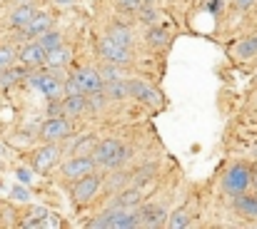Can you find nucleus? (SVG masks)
Returning a JSON list of instances; mask_svg holds the SVG:
<instances>
[{
  "label": "nucleus",
  "instance_id": "1",
  "mask_svg": "<svg viewBox=\"0 0 257 229\" xmlns=\"http://www.w3.org/2000/svg\"><path fill=\"white\" fill-rule=\"evenodd\" d=\"M92 157H95L100 169H110L112 172V169H120L130 159V150L120 140H102V142L95 145Z\"/></svg>",
  "mask_w": 257,
  "mask_h": 229
},
{
  "label": "nucleus",
  "instance_id": "11",
  "mask_svg": "<svg viewBox=\"0 0 257 229\" xmlns=\"http://www.w3.org/2000/svg\"><path fill=\"white\" fill-rule=\"evenodd\" d=\"M70 77L75 80L78 90H80V92H85V95H90V92H97V90H102V87H105V80H102V75H100L97 70H92V68H83V70H78L75 75H70Z\"/></svg>",
  "mask_w": 257,
  "mask_h": 229
},
{
  "label": "nucleus",
  "instance_id": "26",
  "mask_svg": "<svg viewBox=\"0 0 257 229\" xmlns=\"http://www.w3.org/2000/svg\"><path fill=\"white\" fill-rule=\"evenodd\" d=\"M133 182V174L130 172H122V169H112V179L107 182V189H125V184Z\"/></svg>",
  "mask_w": 257,
  "mask_h": 229
},
{
  "label": "nucleus",
  "instance_id": "4",
  "mask_svg": "<svg viewBox=\"0 0 257 229\" xmlns=\"http://www.w3.org/2000/svg\"><path fill=\"white\" fill-rule=\"evenodd\" d=\"M95 169H97V162H95L92 154H73L70 159H65L60 164V174L65 179H80V177H85Z\"/></svg>",
  "mask_w": 257,
  "mask_h": 229
},
{
  "label": "nucleus",
  "instance_id": "19",
  "mask_svg": "<svg viewBox=\"0 0 257 229\" xmlns=\"http://www.w3.org/2000/svg\"><path fill=\"white\" fill-rule=\"evenodd\" d=\"M107 35H110L115 43H120V45H125V48H133V33H130V28H125V23H110Z\"/></svg>",
  "mask_w": 257,
  "mask_h": 229
},
{
  "label": "nucleus",
  "instance_id": "37",
  "mask_svg": "<svg viewBox=\"0 0 257 229\" xmlns=\"http://www.w3.org/2000/svg\"><path fill=\"white\" fill-rule=\"evenodd\" d=\"M58 3H60V5H70L73 0H58Z\"/></svg>",
  "mask_w": 257,
  "mask_h": 229
},
{
  "label": "nucleus",
  "instance_id": "5",
  "mask_svg": "<svg viewBox=\"0 0 257 229\" xmlns=\"http://www.w3.org/2000/svg\"><path fill=\"white\" fill-rule=\"evenodd\" d=\"M97 53H100V58H102L105 63H112V65H127V63L133 60L130 48L115 43L110 35H105V38L97 40Z\"/></svg>",
  "mask_w": 257,
  "mask_h": 229
},
{
  "label": "nucleus",
  "instance_id": "24",
  "mask_svg": "<svg viewBox=\"0 0 257 229\" xmlns=\"http://www.w3.org/2000/svg\"><path fill=\"white\" fill-rule=\"evenodd\" d=\"M168 40H170V35L165 33V28H153V30L148 33V45H150V48H155V50L165 48V45H168Z\"/></svg>",
  "mask_w": 257,
  "mask_h": 229
},
{
  "label": "nucleus",
  "instance_id": "21",
  "mask_svg": "<svg viewBox=\"0 0 257 229\" xmlns=\"http://www.w3.org/2000/svg\"><path fill=\"white\" fill-rule=\"evenodd\" d=\"M235 55H237L240 60H247V58L257 55V33L250 35V38H245V40H240V43L235 45Z\"/></svg>",
  "mask_w": 257,
  "mask_h": 229
},
{
  "label": "nucleus",
  "instance_id": "14",
  "mask_svg": "<svg viewBox=\"0 0 257 229\" xmlns=\"http://www.w3.org/2000/svg\"><path fill=\"white\" fill-rule=\"evenodd\" d=\"M45 55H48V50L40 43H30L20 50L18 63L25 65V68H40V65H45Z\"/></svg>",
  "mask_w": 257,
  "mask_h": 229
},
{
  "label": "nucleus",
  "instance_id": "12",
  "mask_svg": "<svg viewBox=\"0 0 257 229\" xmlns=\"http://www.w3.org/2000/svg\"><path fill=\"white\" fill-rule=\"evenodd\" d=\"M140 204H143L140 187H130V189H120L115 194V199L110 202V209H130V212H135V209H140Z\"/></svg>",
  "mask_w": 257,
  "mask_h": 229
},
{
  "label": "nucleus",
  "instance_id": "2",
  "mask_svg": "<svg viewBox=\"0 0 257 229\" xmlns=\"http://www.w3.org/2000/svg\"><path fill=\"white\" fill-rule=\"evenodd\" d=\"M90 229H133L140 227V217L138 212L130 209H107L105 214L95 217L92 222H87Z\"/></svg>",
  "mask_w": 257,
  "mask_h": 229
},
{
  "label": "nucleus",
  "instance_id": "29",
  "mask_svg": "<svg viewBox=\"0 0 257 229\" xmlns=\"http://www.w3.org/2000/svg\"><path fill=\"white\" fill-rule=\"evenodd\" d=\"M168 227H170V229H185V227H190V214H187L185 209H177V212H172L170 219H168Z\"/></svg>",
  "mask_w": 257,
  "mask_h": 229
},
{
  "label": "nucleus",
  "instance_id": "36",
  "mask_svg": "<svg viewBox=\"0 0 257 229\" xmlns=\"http://www.w3.org/2000/svg\"><path fill=\"white\" fill-rule=\"evenodd\" d=\"M252 187L257 189V162L252 164Z\"/></svg>",
  "mask_w": 257,
  "mask_h": 229
},
{
  "label": "nucleus",
  "instance_id": "9",
  "mask_svg": "<svg viewBox=\"0 0 257 229\" xmlns=\"http://www.w3.org/2000/svg\"><path fill=\"white\" fill-rule=\"evenodd\" d=\"M138 217H140V227H148V229L165 227L168 219H170V214H168L165 207H160V204H145V207H140Z\"/></svg>",
  "mask_w": 257,
  "mask_h": 229
},
{
  "label": "nucleus",
  "instance_id": "31",
  "mask_svg": "<svg viewBox=\"0 0 257 229\" xmlns=\"http://www.w3.org/2000/svg\"><path fill=\"white\" fill-rule=\"evenodd\" d=\"M13 60H15V53H13V48H0V70H8L10 65H13Z\"/></svg>",
  "mask_w": 257,
  "mask_h": 229
},
{
  "label": "nucleus",
  "instance_id": "33",
  "mask_svg": "<svg viewBox=\"0 0 257 229\" xmlns=\"http://www.w3.org/2000/svg\"><path fill=\"white\" fill-rule=\"evenodd\" d=\"M13 197H15V199H20V202H28V199H30L28 189H20V187H15V189H13Z\"/></svg>",
  "mask_w": 257,
  "mask_h": 229
},
{
  "label": "nucleus",
  "instance_id": "8",
  "mask_svg": "<svg viewBox=\"0 0 257 229\" xmlns=\"http://www.w3.org/2000/svg\"><path fill=\"white\" fill-rule=\"evenodd\" d=\"M58 159H60L58 145H55V142H45L40 150L33 152V157H30V167H33L35 172H50V169L58 164Z\"/></svg>",
  "mask_w": 257,
  "mask_h": 229
},
{
  "label": "nucleus",
  "instance_id": "34",
  "mask_svg": "<svg viewBox=\"0 0 257 229\" xmlns=\"http://www.w3.org/2000/svg\"><path fill=\"white\" fill-rule=\"evenodd\" d=\"M18 179H20L23 184H28V182H30V172H28V169H18Z\"/></svg>",
  "mask_w": 257,
  "mask_h": 229
},
{
  "label": "nucleus",
  "instance_id": "23",
  "mask_svg": "<svg viewBox=\"0 0 257 229\" xmlns=\"http://www.w3.org/2000/svg\"><path fill=\"white\" fill-rule=\"evenodd\" d=\"M155 172H158V167H155V164L140 167L138 172H133V184H135V187H145V184H150V182H153V177H155Z\"/></svg>",
  "mask_w": 257,
  "mask_h": 229
},
{
  "label": "nucleus",
  "instance_id": "30",
  "mask_svg": "<svg viewBox=\"0 0 257 229\" xmlns=\"http://www.w3.org/2000/svg\"><path fill=\"white\" fill-rule=\"evenodd\" d=\"M95 135H85V137H80L78 142H75V147H73V154H92V150H95Z\"/></svg>",
  "mask_w": 257,
  "mask_h": 229
},
{
  "label": "nucleus",
  "instance_id": "22",
  "mask_svg": "<svg viewBox=\"0 0 257 229\" xmlns=\"http://www.w3.org/2000/svg\"><path fill=\"white\" fill-rule=\"evenodd\" d=\"M110 100H125L130 97V87H127V80H117V82H107L105 85Z\"/></svg>",
  "mask_w": 257,
  "mask_h": 229
},
{
  "label": "nucleus",
  "instance_id": "13",
  "mask_svg": "<svg viewBox=\"0 0 257 229\" xmlns=\"http://www.w3.org/2000/svg\"><path fill=\"white\" fill-rule=\"evenodd\" d=\"M127 87H130V97H133V100H138V102H148V105H160V95H158L148 82L133 77V80H127Z\"/></svg>",
  "mask_w": 257,
  "mask_h": 229
},
{
  "label": "nucleus",
  "instance_id": "27",
  "mask_svg": "<svg viewBox=\"0 0 257 229\" xmlns=\"http://www.w3.org/2000/svg\"><path fill=\"white\" fill-rule=\"evenodd\" d=\"M38 43H40L45 50H53V48L63 45V35H60L58 30H48V33H43V35L38 38Z\"/></svg>",
  "mask_w": 257,
  "mask_h": 229
},
{
  "label": "nucleus",
  "instance_id": "7",
  "mask_svg": "<svg viewBox=\"0 0 257 229\" xmlns=\"http://www.w3.org/2000/svg\"><path fill=\"white\" fill-rule=\"evenodd\" d=\"M70 132H73V125H70V120H65V115L63 117H50L40 127V140L43 142H60V140L70 137Z\"/></svg>",
  "mask_w": 257,
  "mask_h": 229
},
{
  "label": "nucleus",
  "instance_id": "20",
  "mask_svg": "<svg viewBox=\"0 0 257 229\" xmlns=\"http://www.w3.org/2000/svg\"><path fill=\"white\" fill-rule=\"evenodd\" d=\"M33 15H35L33 5H20L18 10H13V15H10V25L18 28V30H23V28L33 20Z\"/></svg>",
  "mask_w": 257,
  "mask_h": 229
},
{
  "label": "nucleus",
  "instance_id": "25",
  "mask_svg": "<svg viewBox=\"0 0 257 229\" xmlns=\"http://www.w3.org/2000/svg\"><path fill=\"white\" fill-rule=\"evenodd\" d=\"M107 100H110V95H107L105 87L97 90V92H90V95H87V105H90V110H95V112H100V110L107 105Z\"/></svg>",
  "mask_w": 257,
  "mask_h": 229
},
{
  "label": "nucleus",
  "instance_id": "35",
  "mask_svg": "<svg viewBox=\"0 0 257 229\" xmlns=\"http://www.w3.org/2000/svg\"><path fill=\"white\" fill-rule=\"evenodd\" d=\"M255 0H237V10H247Z\"/></svg>",
  "mask_w": 257,
  "mask_h": 229
},
{
  "label": "nucleus",
  "instance_id": "38",
  "mask_svg": "<svg viewBox=\"0 0 257 229\" xmlns=\"http://www.w3.org/2000/svg\"><path fill=\"white\" fill-rule=\"evenodd\" d=\"M252 154H255V157H257V145H255V147H252Z\"/></svg>",
  "mask_w": 257,
  "mask_h": 229
},
{
  "label": "nucleus",
  "instance_id": "6",
  "mask_svg": "<svg viewBox=\"0 0 257 229\" xmlns=\"http://www.w3.org/2000/svg\"><path fill=\"white\" fill-rule=\"evenodd\" d=\"M100 174H95V172H90L85 177H80V179H75V187H73V199H75V204L78 207H83L87 202H92L95 199V194L100 192Z\"/></svg>",
  "mask_w": 257,
  "mask_h": 229
},
{
  "label": "nucleus",
  "instance_id": "39",
  "mask_svg": "<svg viewBox=\"0 0 257 229\" xmlns=\"http://www.w3.org/2000/svg\"><path fill=\"white\" fill-rule=\"evenodd\" d=\"M145 3H153V0H145Z\"/></svg>",
  "mask_w": 257,
  "mask_h": 229
},
{
  "label": "nucleus",
  "instance_id": "16",
  "mask_svg": "<svg viewBox=\"0 0 257 229\" xmlns=\"http://www.w3.org/2000/svg\"><path fill=\"white\" fill-rule=\"evenodd\" d=\"M68 63H70V50L65 45H58V48L48 50V55H45V68H50V70L65 68Z\"/></svg>",
  "mask_w": 257,
  "mask_h": 229
},
{
  "label": "nucleus",
  "instance_id": "17",
  "mask_svg": "<svg viewBox=\"0 0 257 229\" xmlns=\"http://www.w3.org/2000/svg\"><path fill=\"white\" fill-rule=\"evenodd\" d=\"M87 107H90V105H87V95L85 92L65 95V112H68V115H73V117H75V115H83Z\"/></svg>",
  "mask_w": 257,
  "mask_h": 229
},
{
  "label": "nucleus",
  "instance_id": "28",
  "mask_svg": "<svg viewBox=\"0 0 257 229\" xmlns=\"http://www.w3.org/2000/svg\"><path fill=\"white\" fill-rule=\"evenodd\" d=\"M122 65H112V63H105V68H102V80H105V85L107 82H117V80H125V73L120 70Z\"/></svg>",
  "mask_w": 257,
  "mask_h": 229
},
{
  "label": "nucleus",
  "instance_id": "18",
  "mask_svg": "<svg viewBox=\"0 0 257 229\" xmlns=\"http://www.w3.org/2000/svg\"><path fill=\"white\" fill-rule=\"evenodd\" d=\"M235 209L240 212V214H245V217H252L257 219V197L255 194H237L235 197Z\"/></svg>",
  "mask_w": 257,
  "mask_h": 229
},
{
  "label": "nucleus",
  "instance_id": "15",
  "mask_svg": "<svg viewBox=\"0 0 257 229\" xmlns=\"http://www.w3.org/2000/svg\"><path fill=\"white\" fill-rule=\"evenodd\" d=\"M50 28H53V18H50L48 13H35V15H33V20L23 28V35H28V38H33V35H35V38H40V35H43V33H48Z\"/></svg>",
  "mask_w": 257,
  "mask_h": 229
},
{
  "label": "nucleus",
  "instance_id": "32",
  "mask_svg": "<svg viewBox=\"0 0 257 229\" xmlns=\"http://www.w3.org/2000/svg\"><path fill=\"white\" fill-rule=\"evenodd\" d=\"M143 5H148L145 0H117V8L125 10V13H133V10H140Z\"/></svg>",
  "mask_w": 257,
  "mask_h": 229
},
{
  "label": "nucleus",
  "instance_id": "10",
  "mask_svg": "<svg viewBox=\"0 0 257 229\" xmlns=\"http://www.w3.org/2000/svg\"><path fill=\"white\" fill-rule=\"evenodd\" d=\"M33 85L40 90V92H45V97H50V100H58L63 92H65V82L60 80V77H55L53 73H40V75L33 77Z\"/></svg>",
  "mask_w": 257,
  "mask_h": 229
},
{
  "label": "nucleus",
  "instance_id": "3",
  "mask_svg": "<svg viewBox=\"0 0 257 229\" xmlns=\"http://www.w3.org/2000/svg\"><path fill=\"white\" fill-rule=\"evenodd\" d=\"M250 187H252V167L237 162L225 172V179H222V192L225 194L237 197V194H245Z\"/></svg>",
  "mask_w": 257,
  "mask_h": 229
}]
</instances>
